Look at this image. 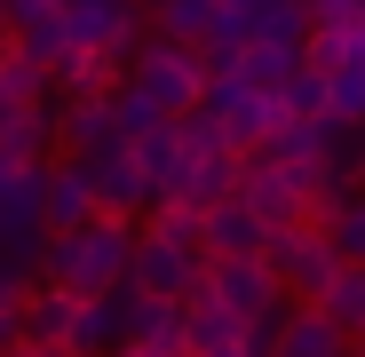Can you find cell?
Returning <instances> with one entry per match:
<instances>
[{"mask_svg":"<svg viewBox=\"0 0 365 357\" xmlns=\"http://www.w3.org/2000/svg\"><path fill=\"white\" fill-rule=\"evenodd\" d=\"M294 72H302V56H294V48H247V56H238V80L262 88V95H278Z\"/></svg>","mask_w":365,"mask_h":357,"instance_id":"29","label":"cell"},{"mask_svg":"<svg viewBox=\"0 0 365 357\" xmlns=\"http://www.w3.org/2000/svg\"><path fill=\"white\" fill-rule=\"evenodd\" d=\"M111 357H151V349H111Z\"/></svg>","mask_w":365,"mask_h":357,"instance_id":"39","label":"cell"},{"mask_svg":"<svg viewBox=\"0 0 365 357\" xmlns=\"http://www.w3.org/2000/svg\"><path fill=\"white\" fill-rule=\"evenodd\" d=\"M48 9H56V0H9V32H16V24H32V16H48Z\"/></svg>","mask_w":365,"mask_h":357,"instance_id":"34","label":"cell"},{"mask_svg":"<svg viewBox=\"0 0 365 357\" xmlns=\"http://www.w3.org/2000/svg\"><path fill=\"white\" fill-rule=\"evenodd\" d=\"M9 48L24 56V64H40V72H56L64 56H80V48H72V32H64V16H56V9H48V16H32V24H16V32H9Z\"/></svg>","mask_w":365,"mask_h":357,"instance_id":"23","label":"cell"},{"mask_svg":"<svg viewBox=\"0 0 365 357\" xmlns=\"http://www.w3.org/2000/svg\"><path fill=\"white\" fill-rule=\"evenodd\" d=\"M207 270L182 254V247H167V238H151V230H135V262H128V286L135 294H151V302H182Z\"/></svg>","mask_w":365,"mask_h":357,"instance_id":"10","label":"cell"},{"mask_svg":"<svg viewBox=\"0 0 365 357\" xmlns=\"http://www.w3.org/2000/svg\"><path fill=\"white\" fill-rule=\"evenodd\" d=\"M215 9H255V0H215Z\"/></svg>","mask_w":365,"mask_h":357,"instance_id":"38","label":"cell"},{"mask_svg":"<svg viewBox=\"0 0 365 357\" xmlns=\"http://www.w3.org/2000/svg\"><path fill=\"white\" fill-rule=\"evenodd\" d=\"M215 24H222L215 0H151V32H159V40H175V48H207V40H215Z\"/></svg>","mask_w":365,"mask_h":357,"instance_id":"19","label":"cell"},{"mask_svg":"<svg viewBox=\"0 0 365 357\" xmlns=\"http://www.w3.org/2000/svg\"><path fill=\"white\" fill-rule=\"evenodd\" d=\"M349 175H357V191H365V135H357V159H349Z\"/></svg>","mask_w":365,"mask_h":357,"instance_id":"36","label":"cell"},{"mask_svg":"<svg viewBox=\"0 0 365 357\" xmlns=\"http://www.w3.org/2000/svg\"><path fill=\"white\" fill-rule=\"evenodd\" d=\"M318 230H326V247H334V262H341V270H365V191H349Z\"/></svg>","mask_w":365,"mask_h":357,"instance_id":"25","label":"cell"},{"mask_svg":"<svg viewBox=\"0 0 365 357\" xmlns=\"http://www.w3.org/2000/svg\"><path fill=\"white\" fill-rule=\"evenodd\" d=\"M119 80H128V64H119V56H103V48H96V56H64V64L48 72V88L64 95V103H80V95H111Z\"/></svg>","mask_w":365,"mask_h":357,"instance_id":"20","label":"cell"},{"mask_svg":"<svg viewBox=\"0 0 365 357\" xmlns=\"http://www.w3.org/2000/svg\"><path fill=\"white\" fill-rule=\"evenodd\" d=\"M56 88H48V72L40 64H24V56L0 40V119H16V111H40Z\"/></svg>","mask_w":365,"mask_h":357,"instance_id":"22","label":"cell"},{"mask_svg":"<svg viewBox=\"0 0 365 357\" xmlns=\"http://www.w3.org/2000/svg\"><path fill=\"white\" fill-rule=\"evenodd\" d=\"M262 262H270V278L294 294V302H318V294L334 286V270H341L318 222H286V230H270V254H262Z\"/></svg>","mask_w":365,"mask_h":357,"instance_id":"6","label":"cell"},{"mask_svg":"<svg viewBox=\"0 0 365 357\" xmlns=\"http://www.w3.org/2000/svg\"><path fill=\"white\" fill-rule=\"evenodd\" d=\"M199 286H207V302L230 310L238 326H286V310H294V294H286V286L270 278V262H255V254H247V262H207Z\"/></svg>","mask_w":365,"mask_h":357,"instance_id":"3","label":"cell"},{"mask_svg":"<svg viewBox=\"0 0 365 357\" xmlns=\"http://www.w3.org/2000/svg\"><path fill=\"white\" fill-rule=\"evenodd\" d=\"M238 333H247V326H238L230 310H215V302H207V286L182 294V341H191V357H230Z\"/></svg>","mask_w":365,"mask_h":357,"instance_id":"16","label":"cell"},{"mask_svg":"<svg viewBox=\"0 0 365 357\" xmlns=\"http://www.w3.org/2000/svg\"><path fill=\"white\" fill-rule=\"evenodd\" d=\"M135 167L151 175V191H159V199H175V191H182V167H191V151H182L175 119H167V128H151V135L135 143Z\"/></svg>","mask_w":365,"mask_h":357,"instance_id":"21","label":"cell"},{"mask_svg":"<svg viewBox=\"0 0 365 357\" xmlns=\"http://www.w3.org/2000/svg\"><path fill=\"white\" fill-rule=\"evenodd\" d=\"M357 48H365L357 32H310V40H302V64H310V72H341Z\"/></svg>","mask_w":365,"mask_h":357,"instance_id":"31","label":"cell"},{"mask_svg":"<svg viewBox=\"0 0 365 357\" xmlns=\"http://www.w3.org/2000/svg\"><path fill=\"white\" fill-rule=\"evenodd\" d=\"M326 111L341 119V128H357V135H365V48L349 56L341 72H326Z\"/></svg>","mask_w":365,"mask_h":357,"instance_id":"26","label":"cell"},{"mask_svg":"<svg viewBox=\"0 0 365 357\" xmlns=\"http://www.w3.org/2000/svg\"><path fill=\"white\" fill-rule=\"evenodd\" d=\"M230 357H238V349H230Z\"/></svg>","mask_w":365,"mask_h":357,"instance_id":"41","label":"cell"},{"mask_svg":"<svg viewBox=\"0 0 365 357\" xmlns=\"http://www.w3.org/2000/svg\"><path fill=\"white\" fill-rule=\"evenodd\" d=\"M278 103H286V119H334V111H326V72H310V64L278 88Z\"/></svg>","mask_w":365,"mask_h":357,"instance_id":"30","label":"cell"},{"mask_svg":"<svg viewBox=\"0 0 365 357\" xmlns=\"http://www.w3.org/2000/svg\"><path fill=\"white\" fill-rule=\"evenodd\" d=\"M0 40H9V0H0Z\"/></svg>","mask_w":365,"mask_h":357,"instance_id":"37","label":"cell"},{"mask_svg":"<svg viewBox=\"0 0 365 357\" xmlns=\"http://www.w3.org/2000/svg\"><path fill=\"white\" fill-rule=\"evenodd\" d=\"M9 357H64V349H40V341H24V349H9Z\"/></svg>","mask_w":365,"mask_h":357,"instance_id":"35","label":"cell"},{"mask_svg":"<svg viewBox=\"0 0 365 357\" xmlns=\"http://www.w3.org/2000/svg\"><path fill=\"white\" fill-rule=\"evenodd\" d=\"M222 199H238V151H207V159H191V167H182V191H175V207H199V214H215Z\"/></svg>","mask_w":365,"mask_h":357,"instance_id":"18","label":"cell"},{"mask_svg":"<svg viewBox=\"0 0 365 357\" xmlns=\"http://www.w3.org/2000/svg\"><path fill=\"white\" fill-rule=\"evenodd\" d=\"M151 128H167V119H159V111H151V103H143L128 80H119V88H111V143H119V151H135Z\"/></svg>","mask_w":365,"mask_h":357,"instance_id":"28","label":"cell"},{"mask_svg":"<svg viewBox=\"0 0 365 357\" xmlns=\"http://www.w3.org/2000/svg\"><path fill=\"white\" fill-rule=\"evenodd\" d=\"M318 310H326V318L357 341V333H365V270H334V286L318 294Z\"/></svg>","mask_w":365,"mask_h":357,"instance_id":"27","label":"cell"},{"mask_svg":"<svg viewBox=\"0 0 365 357\" xmlns=\"http://www.w3.org/2000/svg\"><path fill=\"white\" fill-rule=\"evenodd\" d=\"M88 191H96V214H111V222H135V230H143V214L159 207L151 175L135 167V151H119V143L88 159Z\"/></svg>","mask_w":365,"mask_h":357,"instance_id":"7","label":"cell"},{"mask_svg":"<svg viewBox=\"0 0 365 357\" xmlns=\"http://www.w3.org/2000/svg\"><path fill=\"white\" fill-rule=\"evenodd\" d=\"M24 294H32V278H16V270H0V310H16Z\"/></svg>","mask_w":365,"mask_h":357,"instance_id":"33","label":"cell"},{"mask_svg":"<svg viewBox=\"0 0 365 357\" xmlns=\"http://www.w3.org/2000/svg\"><path fill=\"white\" fill-rule=\"evenodd\" d=\"M16 310H24V302H16ZM16 310H0V357L24 349V318H16Z\"/></svg>","mask_w":365,"mask_h":357,"instance_id":"32","label":"cell"},{"mask_svg":"<svg viewBox=\"0 0 365 357\" xmlns=\"http://www.w3.org/2000/svg\"><path fill=\"white\" fill-rule=\"evenodd\" d=\"M238 199L255 207V222H262V230L302 222V183H294V167H278L270 151H247V159H238Z\"/></svg>","mask_w":365,"mask_h":357,"instance_id":"8","label":"cell"},{"mask_svg":"<svg viewBox=\"0 0 365 357\" xmlns=\"http://www.w3.org/2000/svg\"><path fill=\"white\" fill-rule=\"evenodd\" d=\"M56 143H64V151H80V159L111 151V95H80V103H64V95H56Z\"/></svg>","mask_w":365,"mask_h":357,"instance_id":"15","label":"cell"},{"mask_svg":"<svg viewBox=\"0 0 365 357\" xmlns=\"http://www.w3.org/2000/svg\"><path fill=\"white\" fill-rule=\"evenodd\" d=\"M207 119H215V128H222V143L238 151V159H247V151H262L270 135H278V119H286V103L278 95H262V88H247V80H207V103H199Z\"/></svg>","mask_w":365,"mask_h":357,"instance_id":"5","label":"cell"},{"mask_svg":"<svg viewBox=\"0 0 365 357\" xmlns=\"http://www.w3.org/2000/svg\"><path fill=\"white\" fill-rule=\"evenodd\" d=\"M143 230H151V238H167V247H182V254H191V262L207 270V214H199V207H175V199H159V207L143 214Z\"/></svg>","mask_w":365,"mask_h":357,"instance_id":"24","label":"cell"},{"mask_svg":"<svg viewBox=\"0 0 365 357\" xmlns=\"http://www.w3.org/2000/svg\"><path fill=\"white\" fill-rule=\"evenodd\" d=\"M40 222H48V230L96 222V191H88V159H80V151H56V159L40 167Z\"/></svg>","mask_w":365,"mask_h":357,"instance_id":"9","label":"cell"},{"mask_svg":"<svg viewBox=\"0 0 365 357\" xmlns=\"http://www.w3.org/2000/svg\"><path fill=\"white\" fill-rule=\"evenodd\" d=\"M16 318H24V341L64 349V341H72V318H80V294H64V286H32Z\"/></svg>","mask_w":365,"mask_h":357,"instance_id":"17","label":"cell"},{"mask_svg":"<svg viewBox=\"0 0 365 357\" xmlns=\"http://www.w3.org/2000/svg\"><path fill=\"white\" fill-rule=\"evenodd\" d=\"M128 262H135V222H111V214L40 238V286H64V294H80V302L128 286Z\"/></svg>","mask_w":365,"mask_h":357,"instance_id":"1","label":"cell"},{"mask_svg":"<svg viewBox=\"0 0 365 357\" xmlns=\"http://www.w3.org/2000/svg\"><path fill=\"white\" fill-rule=\"evenodd\" d=\"M128 88L159 111V119H182V111H199L207 103V64H199V48H175V40H143L135 48V64H128Z\"/></svg>","mask_w":365,"mask_h":357,"instance_id":"2","label":"cell"},{"mask_svg":"<svg viewBox=\"0 0 365 357\" xmlns=\"http://www.w3.org/2000/svg\"><path fill=\"white\" fill-rule=\"evenodd\" d=\"M247 254H255V262L270 254V230L255 222L247 199H222V207L207 214V262H247Z\"/></svg>","mask_w":365,"mask_h":357,"instance_id":"11","label":"cell"},{"mask_svg":"<svg viewBox=\"0 0 365 357\" xmlns=\"http://www.w3.org/2000/svg\"><path fill=\"white\" fill-rule=\"evenodd\" d=\"M238 24H247V48H294L302 56V40H310V9L302 0H255V9H230Z\"/></svg>","mask_w":365,"mask_h":357,"instance_id":"14","label":"cell"},{"mask_svg":"<svg viewBox=\"0 0 365 357\" xmlns=\"http://www.w3.org/2000/svg\"><path fill=\"white\" fill-rule=\"evenodd\" d=\"M349 357H365V333H357V349H349Z\"/></svg>","mask_w":365,"mask_h":357,"instance_id":"40","label":"cell"},{"mask_svg":"<svg viewBox=\"0 0 365 357\" xmlns=\"http://www.w3.org/2000/svg\"><path fill=\"white\" fill-rule=\"evenodd\" d=\"M349 349H357V341H349L318 302H294L286 326H278V349H270V357H349Z\"/></svg>","mask_w":365,"mask_h":357,"instance_id":"12","label":"cell"},{"mask_svg":"<svg viewBox=\"0 0 365 357\" xmlns=\"http://www.w3.org/2000/svg\"><path fill=\"white\" fill-rule=\"evenodd\" d=\"M56 151V95L40 111H16V119H0V167H48Z\"/></svg>","mask_w":365,"mask_h":357,"instance_id":"13","label":"cell"},{"mask_svg":"<svg viewBox=\"0 0 365 357\" xmlns=\"http://www.w3.org/2000/svg\"><path fill=\"white\" fill-rule=\"evenodd\" d=\"M56 16H64L72 48L80 56H119V64H135V48L151 40V16L135 9V0H56Z\"/></svg>","mask_w":365,"mask_h":357,"instance_id":"4","label":"cell"}]
</instances>
